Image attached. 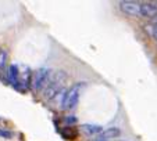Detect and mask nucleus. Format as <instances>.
<instances>
[{
	"instance_id": "obj_12",
	"label": "nucleus",
	"mask_w": 157,
	"mask_h": 141,
	"mask_svg": "<svg viewBox=\"0 0 157 141\" xmlns=\"http://www.w3.org/2000/svg\"><path fill=\"white\" fill-rule=\"evenodd\" d=\"M0 137L2 138H6V140H10V138L14 137V132L9 129H4V127H0Z\"/></svg>"
},
{
	"instance_id": "obj_6",
	"label": "nucleus",
	"mask_w": 157,
	"mask_h": 141,
	"mask_svg": "<svg viewBox=\"0 0 157 141\" xmlns=\"http://www.w3.org/2000/svg\"><path fill=\"white\" fill-rule=\"evenodd\" d=\"M140 15L149 20L157 17V3L156 2H143L140 3Z\"/></svg>"
},
{
	"instance_id": "obj_11",
	"label": "nucleus",
	"mask_w": 157,
	"mask_h": 141,
	"mask_svg": "<svg viewBox=\"0 0 157 141\" xmlns=\"http://www.w3.org/2000/svg\"><path fill=\"white\" fill-rule=\"evenodd\" d=\"M145 31L157 42V24L150 22V24H147V25H145Z\"/></svg>"
},
{
	"instance_id": "obj_10",
	"label": "nucleus",
	"mask_w": 157,
	"mask_h": 141,
	"mask_svg": "<svg viewBox=\"0 0 157 141\" xmlns=\"http://www.w3.org/2000/svg\"><path fill=\"white\" fill-rule=\"evenodd\" d=\"M7 60H9V54L4 49H0V70L3 72V70L7 69Z\"/></svg>"
},
{
	"instance_id": "obj_1",
	"label": "nucleus",
	"mask_w": 157,
	"mask_h": 141,
	"mask_svg": "<svg viewBox=\"0 0 157 141\" xmlns=\"http://www.w3.org/2000/svg\"><path fill=\"white\" fill-rule=\"evenodd\" d=\"M67 76H68L67 72L63 69H57L54 72H52L50 79H49L48 85L43 90V96L46 100H52V98L57 97V94L61 93V90H64L63 86L67 80Z\"/></svg>"
},
{
	"instance_id": "obj_3",
	"label": "nucleus",
	"mask_w": 157,
	"mask_h": 141,
	"mask_svg": "<svg viewBox=\"0 0 157 141\" xmlns=\"http://www.w3.org/2000/svg\"><path fill=\"white\" fill-rule=\"evenodd\" d=\"M53 70L48 67H40L35 74H33V80H32V89L35 91H43L46 85H48L50 75Z\"/></svg>"
},
{
	"instance_id": "obj_8",
	"label": "nucleus",
	"mask_w": 157,
	"mask_h": 141,
	"mask_svg": "<svg viewBox=\"0 0 157 141\" xmlns=\"http://www.w3.org/2000/svg\"><path fill=\"white\" fill-rule=\"evenodd\" d=\"M121 136V130L118 127H109V129L103 130V132L99 134V138L104 141H110V140H116Z\"/></svg>"
},
{
	"instance_id": "obj_15",
	"label": "nucleus",
	"mask_w": 157,
	"mask_h": 141,
	"mask_svg": "<svg viewBox=\"0 0 157 141\" xmlns=\"http://www.w3.org/2000/svg\"><path fill=\"white\" fill-rule=\"evenodd\" d=\"M93 141H104V140H101V138H96V140H93Z\"/></svg>"
},
{
	"instance_id": "obj_13",
	"label": "nucleus",
	"mask_w": 157,
	"mask_h": 141,
	"mask_svg": "<svg viewBox=\"0 0 157 141\" xmlns=\"http://www.w3.org/2000/svg\"><path fill=\"white\" fill-rule=\"evenodd\" d=\"M60 133H61L65 138H74L75 137V134H74L75 130H72L70 126H67L65 129H61V130H60Z\"/></svg>"
},
{
	"instance_id": "obj_9",
	"label": "nucleus",
	"mask_w": 157,
	"mask_h": 141,
	"mask_svg": "<svg viewBox=\"0 0 157 141\" xmlns=\"http://www.w3.org/2000/svg\"><path fill=\"white\" fill-rule=\"evenodd\" d=\"M32 80H33V72L28 67H24L22 75H21V83H22V86H24L25 91L29 90V89H32Z\"/></svg>"
},
{
	"instance_id": "obj_7",
	"label": "nucleus",
	"mask_w": 157,
	"mask_h": 141,
	"mask_svg": "<svg viewBox=\"0 0 157 141\" xmlns=\"http://www.w3.org/2000/svg\"><path fill=\"white\" fill-rule=\"evenodd\" d=\"M79 129L82 130V133L85 136H96L103 132V127L96 123H83L79 126Z\"/></svg>"
},
{
	"instance_id": "obj_16",
	"label": "nucleus",
	"mask_w": 157,
	"mask_h": 141,
	"mask_svg": "<svg viewBox=\"0 0 157 141\" xmlns=\"http://www.w3.org/2000/svg\"><path fill=\"white\" fill-rule=\"evenodd\" d=\"M118 141H125V140H118Z\"/></svg>"
},
{
	"instance_id": "obj_5",
	"label": "nucleus",
	"mask_w": 157,
	"mask_h": 141,
	"mask_svg": "<svg viewBox=\"0 0 157 141\" xmlns=\"http://www.w3.org/2000/svg\"><path fill=\"white\" fill-rule=\"evenodd\" d=\"M120 9L131 17H139L140 15V3H136V2H131V0L120 2Z\"/></svg>"
},
{
	"instance_id": "obj_4",
	"label": "nucleus",
	"mask_w": 157,
	"mask_h": 141,
	"mask_svg": "<svg viewBox=\"0 0 157 141\" xmlns=\"http://www.w3.org/2000/svg\"><path fill=\"white\" fill-rule=\"evenodd\" d=\"M6 82L10 86H13V89L20 93H24L25 89L21 83V74H20V68L17 64H11L7 67V72H6Z\"/></svg>"
},
{
	"instance_id": "obj_2",
	"label": "nucleus",
	"mask_w": 157,
	"mask_h": 141,
	"mask_svg": "<svg viewBox=\"0 0 157 141\" xmlns=\"http://www.w3.org/2000/svg\"><path fill=\"white\" fill-rule=\"evenodd\" d=\"M83 83H75L72 87H70L67 91H64V97L61 100V108L64 111H72L77 107L79 101V90Z\"/></svg>"
},
{
	"instance_id": "obj_14",
	"label": "nucleus",
	"mask_w": 157,
	"mask_h": 141,
	"mask_svg": "<svg viewBox=\"0 0 157 141\" xmlns=\"http://www.w3.org/2000/svg\"><path fill=\"white\" fill-rule=\"evenodd\" d=\"M63 122L65 123V126H72L74 123H77V118L74 116V115H68V116H65L64 119H63Z\"/></svg>"
}]
</instances>
